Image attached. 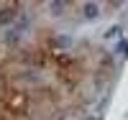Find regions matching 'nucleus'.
Here are the masks:
<instances>
[{"label": "nucleus", "mask_w": 128, "mask_h": 120, "mask_svg": "<svg viewBox=\"0 0 128 120\" xmlns=\"http://www.w3.org/2000/svg\"><path fill=\"white\" fill-rule=\"evenodd\" d=\"M84 15H87V18H95V15H98V5H84Z\"/></svg>", "instance_id": "1"}]
</instances>
